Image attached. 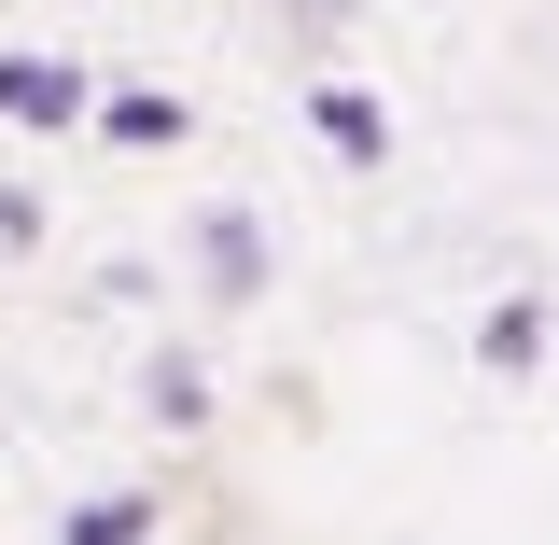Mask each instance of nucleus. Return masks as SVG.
Returning <instances> with one entry per match:
<instances>
[{
	"label": "nucleus",
	"mask_w": 559,
	"mask_h": 545,
	"mask_svg": "<svg viewBox=\"0 0 559 545\" xmlns=\"http://www.w3.org/2000/svg\"><path fill=\"white\" fill-rule=\"evenodd\" d=\"M182 252H197V294L224 308V322H252V308H266V224H252L238 197H210Z\"/></svg>",
	"instance_id": "f257e3e1"
},
{
	"label": "nucleus",
	"mask_w": 559,
	"mask_h": 545,
	"mask_svg": "<svg viewBox=\"0 0 559 545\" xmlns=\"http://www.w3.org/2000/svg\"><path fill=\"white\" fill-rule=\"evenodd\" d=\"M84 98H98V70H84V57H28V43L0 57V127H14V140H70V127H84Z\"/></svg>",
	"instance_id": "f03ea898"
},
{
	"label": "nucleus",
	"mask_w": 559,
	"mask_h": 545,
	"mask_svg": "<svg viewBox=\"0 0 559 545\" xmlns=\"http://www.w3.org/2000/svg\"><path fill=\"white\" fill-rule=\"evenodd\" d=\"M84 127L127 140V154H168V140H197V112H182L168 84H98V98H84Z\"/></svg>",
	"instance_id": "7ed1b4c3"
},
{
	"label": "nucleus",
	"mask_w": 559,
	"mask_h": 545,
	"mask_svg": "<svg viewBox=\"0 0 559 545\" xmlns=\"http://www.w3.org/2000/svg\"><path fill=\"white\" fill-rule=\"evenodd\" d=\"M308 127H322L336 168H392V112H378L364 84H308Z\"/></svg>",
	"instance_id": "20e7f679"
},
{
	"label": "nucleus",
	"mask_w": 559,
	"mask_h": 545,
	"mask_svg": "<svg viewBox=\"0 0 559 545\" xmlns=\"http://www.w3.org/2000/svg\"><path fill=\"white\" fill-rule=\"evenodd\" d=\"M140 406L168 419V434H210V364L197 349H140Z\"/></svg>",
	"instance_id": "39448f33"
},
{
	"label": "nucleus",
	"mask_w": 559,
	"mask_h": 545,
	"mask_svg": "<svg viewBox=\"0 0 559 545\" xmlns=\"http://www.w3.org/2000/svg\"><path fill=\"white\" fill-rule=\"evenodd\" d=\"M154 518H168L154 489H98V503H70V518H57V545H154Z\"/></svg>",
	"instance_id": "423d86ee"
},
{
	"label": "nucleus",
	"mask_w": 559,
	"mask_h": 545,
	"mask_svg": "<svg viewBox=\"0 0 559 545\" xmlns=\"http://www.w3.org/2000/svg\"><path fill=\"white\" fill-rule=\"evenodd\" d=\"M476 364H489V378H532V364H546V308H532V294H503V308L476 322Z\"/></svg>",
	"instance_id": "0eeeda50"
},
{
	"label": "nucleus",
	"mask_w": 559,
	"mask_h": 545,
	"mask_svg": "<svg viewBox=\"0 0 559 545\" xmlns=\"http://www.w3.org/2000/svg\"><path fill=\"white\" fill-rule=\"evenodd\" d=\"M43 238H57V210L28 197V182H0V252H43Z\"/></svg>",
	"instance_id": "6e6552de"
},
{
	"label": "nucleus",
	"mask_w": 559,
	"mask_h": 545,
	"mask_svg": "<svg viewBox=\"0 0 559 545\" xmlns=\"http://www.w3.org/2000/svg\"><path fill=\"white\" fill-rule=\"evenodd\" d=\"M280 14H294V43H336L349 28V0H280Z\"/></svg>",
	"instance_id": "1a4fd4ad"
}]
</instances>
